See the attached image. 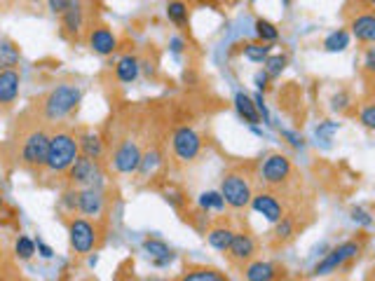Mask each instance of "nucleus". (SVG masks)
<instances>
[{
  "instance_id": "nucleus-50",
  "label": "nucleus",
  "mask_w": 375,
  "mask_h": 281,
  "mask_svg": "<svg viewBox=\"0 0 375 281\" xmlns=\"http://www.w3.org/2000/svg\"><path fill=\"white\" fill-rule=\"evenodd\" d=\"M0 209H3V197H0Z\"/></svg>"
},
{
  "instance_id": "nucleus-39",
  "label": "nucleus",
  "mask_w": 375,
  "mask_h": 281,
  "mask_svg": "<svg viewBox=\"0 0 375 281\" xmlns=\"http://www.w3.org/2000/svg\"><path fill=\"white\" fill-rule=\"evenodd\" d=\"M162 195H164V200L171 204L174 209H181L185 204V200H183V193L181 190H176V188H164L162 190Z\"/></svg>"
},
{
  "instance_id": "nucleus-6",
  "label": "nucleus",
  "mask_w": 375,
  "mask_h": 281,
  "mask_svg": "<svg viewBox=\"0 0 375 281\" xmlns=\"http://www.w3.org/2000/svg\"><path fill=\"white\" fill-rule=\"evenodd\" d=\"M171 150L181 164L195 162L202 152V136L188 125H181L171 134Z\"/></svg>"
},
{
  "instance_id": "nucleus-46",
  "label": "nucleus",
  "mask_w": 375,
  "mask_h": 281,
  "mask_svg": "<svg viewBox=\"0 0 375 281\" xmlns=\"http://www.w3.org/2000/svg\"><path fill=\"white\" fill-rule=\"evenodd\" d=\"M36 248H38V253H40L43 258H52V255H54V251H52V246L45 244L43 239H38V241H36Z\"/></svg>"
},
{
  "instance_id": "nucleus-49",
  "label": "nucleus",
  "mask_w": 375,
  "mask_h": 281,
  "mask_svg": "<svg viewBox=\"0 0 375 281\" xmlns=\"http://www.w3.org/2000/svg\"><path fill=\"white\" fill-rule=\"evenodd\" d=\"M361 3H364V5H368V8H373V10H375V0H361Z\"/></svg>"
},
{
  "instance_id": "nucleus-47",
  "label": "nucleus",
  "mask_w": 375,
  "mask_h": 281,
  "mask_svg": "<svg viewBox=\"0 0 375 281\" xmlns=\"http://www.w3.org/2000/svg\"><path fill=\"white\" fill-rule=\"evenodd\" d=\"M169 47H171V52H174V54H181V52H183V40H181V38H171V40H169Z\"/></svg>"
},
{
  "instance_id": "nucleus-38",
  "label": "nucleus",
  "mask_w": 375,
  "mask_h": 281,
  "mask_svg": "<svg viewBox=\"0 0 375 281\" xmlns=\"http://www.w3.org/2000/svg\"><path fill=\"white\" fill-rule=\"evenodd\" d=\"M338 129H340L338 122H321L319 127H316V136H319V140H326V143H328Z\"/></svg>"
},
{
  "instance_id": "nucleus-21",
  "label": "nucleus",
  "mask_w": 375,
  "mask_h": 281,
  "mask_svg": "<svg viewBox=\"0 0 375 281\" xmlns=\"http://www.w3.org/2000/svg\"><path fill=\"white\" fill-rule=\"evenodd\" d=\"M176 281H230V279H228V274L216 270V267L195 265V267H188Z\"/></svg>"
},
{
  "instance_id": "nucleus-48",
  "label": "nucleus",
  "mask_w": 375,
  "mask_h": 281,
  "mask_svg": "<svg viewBox=\"0 0 375 281\" xmlns=\"http://www.w3.org/2000/svg\"><path fill=\"white\" fill-rule=\"evenodd\" d=\"M144 281H169V279H164V277H146Z\"/></svg>"
},
{
  "instance_id": "nucleus-13",
  "label": "nucleus",
  "mask_w": 375,
  "mask_h": 281,
  "mask_svg": "<svg viewBox=\"0 0 375 281\" xmlns=\"http://www.w3.org/2000/svg\"><path fill=\"white\" fill-rule=\"evenodd\" d=\"M244 281H277L282 277V267L270 263V260L254 258L242 267Z\"/></svg>"
},
{
  "instance_id": "nucleus-15",
  "label": "nucleus",
  "mask_w": 375,
  "mask_h": 281,
  "mask_svg": "<svg viewBox=\"0 0 375 281\" xmlns=\"http://www.w3.org/2000/svg\"><path fill=\"white\" fill-rule=\"evenodd\" d=\"M19 89H22V75L17 68L3 70L0 73V108H10L19 97Z\"/></svg>"
},
{
  "instance_id": "nucleus-3",
  "label": "nucleus",
  "mask_w": 375,
  "mask_h": 281,
  "mask_svg": "<svg viewBox=\"0 0 375 281\" xmlns=\"http://www.w3.org/2000/svg\"><path fill=\"white\" fill-rule=\"evenodd\" d=\"M49 136L52 134L40 129V127L24 134L22 145H19V155H17L19 164L29 169L45 167V162H47V150H49Z\"/></svg>"
},
{
  "instance_id": "nucleus-30",
  "label": "nucleus",
  "mask_w": 375,
  "mask_h": 281,
  "mask_svg": "<svg viewBox=\"0 0 375 281\" xmlns=\"http://www.w3.org/2000/svg\"><path fill=\"white\" fill-rule=\"evenodd\" d=\"M256 35L261 42L270 45L280 40V29H277L273 22H268V19H256Z\"/></svg>"
},
{
  "instance_id": "nucleus-43",
  "label": "nucleus",
  "mask_w": 375,
  "mask_h": 281,
  "mask_svg": "<svg viewBox=\"0 0 375 281\" xmlns=\"http://www.w3.org/2000/svg\"><path fill=\"white\" fill-rule=\"evenodd\" d=\"M254 85L258 87V92H265L268 89V85H270V73L268 70H258V73L254 75Z\"/></svg>"
},
{
  "instance_id": "nucleus-42",
  "label": "nucleus",
  "mask_w": 375,
  "mask_h": 281,
  "mask_svg": "<svg viewBox=\"0 0 375 281\" xmlns=\"http://www.w3.org/2000/svg\"><path fill=\"white\" fill-rule=\"evenodd\" d=\"M347 104H350V94H347V92L335 94V97L331 99V108H333V111H345Z\"/></svg>"
},
{
  "instance_id": "nucleus-2",
  "label": "nucleus",
  "mask_w": 375,
  "mask_h": 281,
  "mask_svg": "<svg viewBox=\"0 0 375 281\" xmlns=\"http://www.w3.org/2000/svg\"><path fill=\"white\" fill-rule=\"evenodd\" d=\"M80 155V145H77V136L70 131H54L49 136V150H47V162L45 169L52 174H63L70 169Z\"/></svg>"
},
{
  "instance_id": "nucleus-31",
  "label": "nucleus",
  "mask_w": 375,
  "mask_h": 281,
  "mask_svg": "<svg viewBox=\"0 0 375 281\" xmlns=\"http://www.w3.org/2000/svg\"><path fill=\"white\" fill-rule=\"evenodd\" d=\"M167 17H169L171 24H176V26H185L188 24V5L183 0H171L169 5H167Z\"/></svg>"
},
{
  "instance_id": "nucleus-18",
  "label": "nucleus",
  "mask_w": 375,
  "mask_h": 281,
  "mask_svg": "<svg viewBox=\"0 0 375 281\" xmlns=\"http://www.w3.org/2000/svg\"><path fill=\"white\" fill-rule=\"evenodd\" d=\"M350 29L359 42L375 45V15H357L350 22Z\"/></svg>"
},
{
  "instance_id": "nucleus-25",
  "label": "nucleus",
  "mask_w": 375,
  "mask_h": 281,
  "mask_svg": "<svg viewBox=\"0 0 375 281\" xmlns=\"http://www.w3.org/2000/svg\"><path fill=\"white\" fill-rule=\"evenodd\" d=\"M350 40H352L350 31L338 29V31H333L331 35H326L324 49H326V52H345V49L350 47Z\"/></svg>"
},
{
  "instance_id": "nucleus-41",
  "label": "nucleus",
  "mask_w": 375,
  "mask_h": 281,
  "mask_svg": "<svg viewBox=\"0 0 375 281\" xmlns=\"http://www.w3.org/2000/svg\"><path fill=\"white\" fill-rule=\"evenodd\" d=\"M254 104H256V108H258V113H261V120H263V122H270V111H268V106H265L263 92L254 94Z\"/></svg>"
},
{
  "instance_id": "nucleus-26",
  "label": "nucleus",
  "mask_w": 375,
  "mask_h": 281,
  "mask_svg": "<svg viewBox=\"0 0 375 281\" xmlns=\"http://www.w3.org/2000/svg\"><path fill=\"white\" fill-rule=\"evenodd\" d=\"M162 164V152H160L158 148H151L148 152H144V157H141V164H139V176H153L155 171H158V167Z\"/></svg>"
},
{
  "instance_id": "nucleus-40",
  "label": "nucleus",
  "mask_w": 375,
  "mask_h": 281,
  "mask_svg": "<svg viewBox=\"0 0 375 281\" xmlns=\"http://www.w3.org/2000/svg\"><path fill=\"white\" fill-rule=\"evenodd\" d=\"M75 0H47V8L54 12V15H66V12L73 8Z\"/></svg>"
},
{
  "instance_id": "nucleus-37",
  "label": "nucleus",
  "mask_w": 375,
  "mask_h": 281,
  "mask_svg": "<svg viewBox=\"0 0 375 281\" xmlns=\"http://www.w3.org/2000/svg\"><path fill=\"white\" fill-rule=\"evenodd\" d=\"M359 122L366 127V129L375 131V104H366L359 113Z\"/></svg>"
},
{
  "instance_id": "nucleus-23",
  "label": "nucleus",
  "mask_w": 375,
  "mask_h": 281,
  "mask_svg": "<svg viewBox=\"0 0 375 281\" xmlns=\"http://www.w3.org/2000/svg\"><path fill=\"white\" fill-rule=\"evenodd\" d=\"M77 145H80V155L85 157L99 159L103 155V140L99 134L94 131H82L80 136H77Z\"/></svg>"
},
{
  "instance_id": "nucleus-28",
  "label": "nucleus",
  "mask_w": 375,
  "mask_h": 281,
  "mask_svg": "<svg viewBox=\"0 0 375 281\" xmlns=\"http://www.w3.org/2000/svg\"><path fill=\"white\" fill-rule=\"evenodd\" d=\"M199 209H202V214H209V211H223L225 209V200L221 195V190H209V193H202L199 195Z\"/></svg>"
},
{
  "instance_id": "nucleus-27",
  "label": "nucleus",
  "mask_w": 375,
  "mask_h": 281,
  "mask_svg": "<svg viewBox=\"0 0 375 281\" xmlns=\"http://www.w3.org/2000/svg\"><path fill=\"white\" fill-rule=\"evenodd\" d=\"M242 54L247 56L249 61H254V63H265V59L273 54V47L261 42V40H258V42H247V45H244V49H242Z\"/></svg>"
},
{
  "instance_id": "nucleus-32",
  "label": "nucleus",
  "mask_w": 375,
  "mask_h": 281,
  "mask_svg": "<svg viewBox=\"0 0 375 281\" xmlns=\"http://www.w3.org/2000/svg\"><path fill=\"white\" fill-rule=\"evenodd\" d=\"M296 234V220L291 216H284L280 223H275V237L277 241H289Z\"/></svg>"
},
{
  "instance_id": "nucleus-22",
  "label": "nucleus",
  "mask_w": 375,
  "mask_h": 281,
  "mask_svg": "<svg viewBox=\"0 0 375 281\" xmlns=\"http://www.w3.org/2000/svg\"><path fill=\"white\" fill-rule=\"evenodd\" d=\"M141 73V61L137 59L134 54H125L120 56L118 66H115V75H118L120 82H125V85H132V82H137Z\"/></svg>"
},
{
  "instance_id": "nucleus-9",
  "label": "nucleus",
  "mask_w": 375,
  "mask_h": 281,
  "mask_svg": "<svg viewBox=\"0 0 375 281\" xmlns=\"http://www.w3.org/2000/svg\"><path fill=\"white\" fill-rule=\"evenodd\" d=\"M68 181L82 188H103V174L99 167V159L77 155V159L68 169Z\"/></svg>"
},
{
  "instance_id": "nucleus-16",
  "label": "nucleus",
  "mask_w": 375,
  "mask_h": 281,
  "mask_svg": "<svg viewBox=\"0 0 375 281\" xmlns=\"http://www.w3.org/2000/svg\"><path fill=\"white\" fill-rule=\"evenodd\" d=\"M87 42H89V47L101 56H108L118 49V35H115L108 26H96L89 31Z\"/></svg>"
},
{
  "instance_id": "nucleus-14",
  "label": "nucleus",
  "mask_w": 375,
  "mask_h": 281,
  "mask_svg": "<svg viewBox=\"0 0 375 281\" xmlns=\"http://www.w3.org/2000/svg\"><path fill=\"white\" fill-rule=\"evenodd\" d=\"M256 251H258L256 239L251 237V234H247V232H237L235 239H232L230 248H228V258L235 265H242L244 267V265L249 263V260L256 258Z\"/></svg>"
},
{
  "instance_id": "nucleus-17",
  "label": "nucleus",
  "mask_w": 375,
  "mask_h": 281,
  "mask_svg": "<svg viewBox=\"0 0 375 281\" xmlns=\"http://www.w3.org/2000/svg\"><path fill=\"white\" fill-rule=\"evenodd\" d=\"M144 251L151 255L155 267H167L174 260V251L169 248V244L162 241V239H155V237L144 239Z\"/></svg>"
},
{
  "instance_id": "nucleus-45",
  "label": "nucleus",
  "mask_w": 375,
  "mask_h": 281,
  "mask_svg": "<svg viewBox=\"0 0 375 281\" xmlns=\"http://www.w3.org/2000/svg\"><path fill=\"white\" fill-rule=\"evenodd\" d=\"M282 136H284V138H289V143L293 145V148H303V145H305V140H303V136H300V134H296V131L282 129Z\"/></svg>"
},
{
  "instance_id": "nucleus-20",
  "label": "nucleus",
  "mask_w": 375,
  "mask_h": 281,
  "mask_svg": "<svg viewBox=\"0 0 375 281\" xmlns=\"http://www.w3.org/2000/svg\"><path fill=\"white\" fill-rule=\"evenodd\" d=\"M235 111H237L239 118L251 127H256L258 122H261V113H258V108L254 104V97H249L247 92L235 94Z\"/></svg>"
},
{
  "instance_id": "nucleus-34",
  "label": "nucleus",
  "mask_w": 375,
  "mask_h": 281,
  "mask_svg": "<svg viewBox=\"0 0 375 281\" xmlns=\"http://www.w3.org/2000/svg\"><path fill=\"white\" fill-rule=\"evenodd\" d=\"M15 253H17L19 260L33 258V253H36V241L31 239V237H19V239L15 241Z\"/></svg>"
},
{
  "instance_id": "nucleus-8",
  "label": "nucleus",
  "mask_w": 375,
  "mask_h": 281,
  "mask_svg": "<svg viewBox=\"0 0 375 281\" xmlns=\"http://www.w3.org/2000/svg\"><path fill=\"white\" fill-rule=\"evenodd\" d=\"M291 176H293V162L282 152H273L261 164V181L270 188H282L289 183Z\"/></svg>"
},
{
  "instance_id": "nucleus-44",
  "label": "nucleus",
  "mask_w": 375,
  "mask_h": 281,
  "mask_svg": "<svg viewBox=\"0 0 375 281\" xmlns=\"http://www.w3.org/2000/svg\"><path fill=\"white\" fill-rule=\"evenodd\" d=\"M364 68H366V73L375 75V45H373V47H368V49H366V56H364Z\"/></svg>"
},
{
  "instance_id": "nucleus-11",
  "label": "nucleus",
  "mask_w": 375,
  "mask_h": 281,
  "mask_svg": "<svg viewBox=\"0 0 375 281\" xmlns=\"http://www.w3.org/2000/svg\"><path fill=\"white\" fill-rule=\"evenodd\" d=\"M106 211V195H103V188H82L80 197H77V214L85 216L89 220H96L103 216Z\"/></svg>"
},
{
  "instance_id": "nucleus-10",
  "label": "nucleus",
  "mask_w": 375,
  "mask_h": 281,
  "mask_svg": "<svg viewBox=\"0 0 375 281\" xmlns=\"http://www.w3.org/2000/svg\"><path fill=\"white\" fill-rule=\"evenodd\" d=\"M141 157H144V152H141L137 140L125 138L113 152V169L118 171V174H125V176L137 174Z\"/></svg>"
},
{
  "instance_id": "nucleus-4",
  "label": "nucleus",
  "mask_w": 375,
  "mask_h": 281,
  "mask_svg": "<svg viewBox=\"0 0 375 281\" xmlns=\"http://www.w3.org/2000/svg\"><path fill=\"white\" fill-rule=\"evenodd\" d=\"M221 195L225 200V207L239 211L247 209L251 200H254V188H251V181L242 171H230L221 181Z\"/></svg>"
},
{
  "instance_id": "nucleus-5",
  "label": "nucleus",
  "mask_w": 375,
  "mask_h": 281,
  "mask_svg": "<svg viewBox=\"0 0 375 281\" xmlns=\"http://www.w3.org/2000/svg\"><path fill=\"white\" fill-rule=\"evenodd\" d=\"M68 241L77 255H87L99 246V227L89 218H70L68 220Z\"/></svg>"
},
{
  "instance_id": "nucleus-7",
  "label": "nucleus",
  "mask_w": 375,
  "mask_h": 281,
  "mask_svg": "<svg viewBox=\"0 0 375 281\" xmlns=\"http://www.w3.org/2000/svg\"><path fill=\"white\" fill-rule=\"evenodd\" d=\"M361 241H342V244H338L335 248H331L326 255H324V260H319V263L314 265V270L312 274L314 277H326V274H331V272H338L342 265H347L350 260H354L357 255L361 253Z\"/></svg>"
},
{
  "instance_id": "nucleus-19",
  "label": "nucleus",
  "mask_w": 375,
  "mask_h": 281,
  "mask_svg": "<svg viewBox=\"0 0 375 281\" xmlns=\"http://www.w3.org/2000/svg\"><path fill=\"white\" fill-rule=\"evenodd\" d=\"M235 230L230 225H216L211 227L209 232H206V244H209L213 251L218 253H228V248L232 244V239H235Z\"/></svg>"
},
{
  "instance_id": "nucleus-36",
  "label": "nucleus",
  "mask_w": 375,
  "mask_h": 281,
  "mask_svg": "<svg viewBox=\"0 0 375 281\" xmlns=\"http://www.w3.org/2000/svg\"><path fill=\"white\" fill-rule=\"evenodd\" d=\"M352 220L357 223V225H361V227H373V216L368 214L366 209H361V207H352Z\"/></svg>"
},
{
  "instance_id": "nucleus-24",
  "label": "nucleus",
  "mask_w": 375,
  "mask_h": 281,
  "mask_svg": "<svg viewBox=\"0 0 375 281\" xmlns=\"http://www.w3.org/2000/svg\"><path fill=\"white\" fill-rule=\"evenodd\" d=\"M19 59H22V52H19L17 45L12 40H0V73L15 68Z\"/></svg>"
},
{
  "instance_id": "nucleus-29",
  "label": "nucleus",
  "mask_w": 375,
  "mask_h": 281,
  "mask_svg": "<svg viewBox=\"0 0 375 281\" xmlns=\"http://www.w3.org/2000/svg\"><path fill=\"white\" fill-rule=\"evenodd\" d=\"M63 17V29L68 31L70 35H77L82 31V8H80V3H73V8H70L66 15H61Z\"/></svg>"
},
{
  "instance_id": "nucleus-35",
  "label": "nucleus",
  "mask_w": 375,
  "mask_h": 281,
  "mask_svg": "<svg viewBox=\"0 0 375 281\" xmlns=\"http://www.w3.org/2000/svg\"><path fill=\"white\" fill-rule=\"evenodd\" d=\"M77 197H80V190H75V188L66 190V193L61 195L63 211H68V214H75V211H77Z\"/></svg>"
},
{
  "instance_id": "nucleus-12",
  "label": "nucleus",
  "mask_w": 375,
  "mask_h": 281,
  "mask_svg": "<svg viewBox=\"0 0 375 281\" xmlns=\"http://www.w3.org/2000/svg\"><path fill=\"white\" fill-rule=\"evenodd\" d=\"M251 209L256 211V214H261L268 223H280L284 216V204L282 200L277 197L275 193H268V190H263V193L254 195V200H251Z\"/></svg>"
},
{
  "instance_id": "nucleus-33",
  "label": "nucleus",
  "mask_w": 375,
  "mask_h": 281,
  "mask_svg": "<svg viewBox=\"0 0 375 281\" xmlns=\"http://www.w3.org/2000/svg\"><path fill=\"white\" fill-rule=\"evenodd\" d=\"M286 54H270L268 59H265V70L270 73V78H277V75L284 73V68H286Z\"/></svg>"
},
{
  "instance_id": "nucleus-1",
  "label": "nucleus",
  "mask_w": 375,
  "mask_h": 281,
  "mask_svg": "<svg viewBox=\"0 0 375 281\" xmlns=\"http://www.w3.org/2000/svg\"><path fill=\"white\" fill-rule=\"evenodd\" d=\"M80 101L82 89L77 85H70V82H61L43 99V120L45 122H61L75 111Z\"/></svg>"
}]
</instances>
